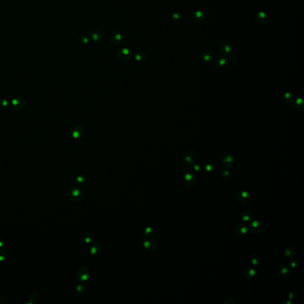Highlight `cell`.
I'll use <instances>...</instances> for the list:
<instances>
[{
    "mask_svg": "<svg viewBox=\"0 0 304 304\" xmlns=\"http://www.w3.org/2000/svg\"><path fill=\"white\" fill-rule=\"evenodd\" d=\"M83 192L81 189L77 187L74 186L70 188L68 191V197L69 198L74 201H78L81 200L83 197Z\"/></svg>",
    "mask_w": 304,
    "mask_h": 304,
    "instance_id": "cell-1",
    "label": "cell"
},
{
    "mask_svg": "<svg viewBox=\"0 0 304 304\" xmlns=\"http://www.w3.org/2000/svg\"><path fill=\"white\" fill-rule=\"evenodd\" d=\"M219 51L225 57H229L232 54L233 48L230 43L227 41H222L219 44Z\"/></svg>",
    "mask_w": 304,
    "mask_h": 304,
    "instance_id": "cell-2",
    "label": "cell"
},
{
    "mask_svg": "<svg viewBox=\"0 0 304 304\" xmlns=\"http://www.w3.org/2000/svg\"><path fill=\"white\" fill-rule=\"evenodd\" d=\"M91 37L95 43L100 42L105 37V33L103 29L100 28L93 29L91 34Z\"/></svg>",
    "mask_w": 304,
    "mask_h": 304,
    "instance_id": "cell-3",
    "label": "cell"
},
{
    "mask_svg": "<svg viewBox=\"0 0 304 304\" xmlns=\"http://www.w3.org/2000/svg\"><path fill=\"white\" fill-rule=\"evenodd\" d=\"M117 55L118 59L120 60L126 61L131 59L132 57V53L127 48H122L117 51Z\"/></svg>",
    "mask_w": 304,
    "mask_h": 304,
    "instance_id": "cell-4",
    "label": "cell"
},
{
    "mask_svg": "<svg viewBox=\"0 0 304 304\" xmlns=\"http://www.w3.org/2000/svg\"><path fill=\"white\" fill-rule=\"evenodd\" d=\"M242 274L243 276L245 277V279L251 280L256 276V271L254 267L251 266H248L245 268Z\"/></svg>",
    "mask_w": 304,
    "mask_h": 304,
    "instance_id": "cell-5",
    "label": "cell"
},
{
    "mask_svg": "<svg viewBox=\"0 0 304 304\" xmlns=\"http://www.w3.org/2000/svg\"><path fill=\"white\" fill-rule=\"evenodd\" d=\"M264 224L258 220H254L252 222L251 225H250V228H251V231L255 234L261 233L264 230Z\"/></svg>",
    "mask_w": 304,
    "mask_h": 304,
    "instance_id": "cell-6",
    "label": "cell"
},
{
    "mask_svg": "<svg viewBox=\"0 0 304 304\" xmlns=\"http://www.w3.org/2000/svg\"><path fill=\"white\" fill-rule=\"evenodd\" d=\"M76 276L80 281H86L88 279V270L86 267H81L77 272Z\"/></svg>",
    "mask_w": 304,
    "mask_h": 304,
    "instance_id": "cell-7",
    "label": "cell"
},
{
    "mask_svg": "<svg viewBox=\"0 0 304 304\" xmlns=\"http://www.w3.org/2000/svg\"><path fill=\"white\" fill-rule=\"evenodd\" d=\"M278 272L280 277L287 278L290 276V268L286 264H282L279 267Z\"/></svg>",
    "mask_w": 304,
    "mask_h": 304,
    "instance_id": "cell-8",
    "label": "cell"
},
{
    "mask_svg": "<svg viewBox=\"0 0 304 304\" xmlns=\"http://www.w3.org/2000/svg\"><path fill=\"white\" fill-rule=\"evenodd\" d=\"M71 133H72L73 137L75 139L79 140L83 136L84 130L83 128L80 126H75L73 127L72 130H71Z\"/></svg>",
    "mask_w": 304,
    "mask_h": 304,
    "instance_id": "cell-9",
    "label": "cell"
},
{
    "mask_svg": "<svg viewBox=\"0 0 304 304\" xmlns=\"http://www.w3.org/2000/svg\"><path fill=\"white\" fill-rule=\"evenodd\" d=\"M256 19L259 24H267L269 22V16L264 11H260L256 14Z\"/></svg>",
    "mask_w": 304,
    "mask_h": 304,
    "instance_id": "cell-10",
    "label": "cell"
},
{
    "mask_svg": "<svg viewBox=\"0 0 304 304\" xmlns=\"http://www.w3.org/2000/svg\"><path fill=\"white\" fill-rule=\"evenodd\" d=\"M121 39H122L121 34L118 31H114L111 34L110 41H111V44L114 45H118L120 43Z\"/></svg>",
    "mask_w": 304,
    "mask_h": 304,
    "instance_id": "cell-11",
    "label": "cell"
},
{
    "mask_svg": "<svg viewBox=\"0 0 304 304\" xmlns=\"http://www.w3.org/2000/svg\"><path fill=\"white\" fill-rule=\"evenodd\" d=\"M192 18L195 22L201 23L206 20V14L202 11H197L193 13Z\"/></svg>",
    "mask_w": 304,
    "mask_h": 304,
    "instance_id": "cell-12",
    "label": "cell"
},
{
    "mask_svg": "<svg viewBox=\"0 0 304 304\" xmlns=\"http://www.w3.org/2000/svg\"><path fill=\"white\" fill-rule=\"evenodd\" d=\"M238 200L241 203H246L250 201L251 199V196L246 191H242L238 193L237 195Z\"/></svg>",
    "mask_w": 304,
    "mask_h": 304,
    "instance_id": "cell-13",
    "label": "cell"
},
{
    "mask_svg": "<svg viewBox=\"0 0 304 304\" xmlns=\"http://www.w3.org/2000/svg\"><path fill=\"white\" fill-rule=\"evenodd\" d=\"M235 231L237 234L239 236H244L248 233V228L245 225L242 223H239L236 226Z\"/></svg>",
    "mask_w": 304,
    "mask_h": 304,
    "instance_id": "cell-14",
    "label": "cell"
},
{
    "mask_svg": "<svg viewBox=\"0 0 304 304\" xmlns=\"http://www.w3.org/2000/svg\"><path fill=\"white\" fill-rule=\"evenodd\" d=\"M234 158L231 154H226L223 157L222 163L226 166H230L233 165Z\"/></svg>",
    "mask_w": 304,
    "mask_h": 304,
    "instance_id": "cell-15",
    "label": "cell"
},
{
    "mask_svg": "<svg viewBox=\"0 0 304 304\" xmlns=\"http://www.w3.org/2000/svg\"><path fill=\"white\" fill-rule=\"evenodd\" d=\"M185 182L187 186H191L195 183V175L192 173H187L185 175Z\"/></svg>",
    "mask_w": 304,
    "mask_h": 304,
    "instance_id": "cell-16",
    "label": "cell"
},
{
    "mask_svg": "<svg viewBox=\"0 0 304 304\" xmlns=\"http://www.w3.org/2000/svg\"><path fill=\"white\" fill-rule=\"evenodd\" d=\"M100 249H101L100 244L99 242H94L91 247L90 252L92 255L96 256V255H98V254L100 253Z\"/></svg>",
    "mask_w": 304,
    "mask_h": 304,
    "instance_id": "cell-17",
    "label": "cell"
},
{
    "mask_svg": "<svg viewBox=\"0 0 304 304\" xmlns=\"http://www.w3.org/2000/svg\"><path fill=\"white\" fill-rule=\"evenodd\" d=\"M214 65L216 67H220L225 66L227 63V59L226 58V57H218L215 60H214Z\"/></svg>",
    "mask_w": 304,
    "mask_h": 304,
    "instance_id": "cell-18",
    "label": "cell"
},
{
    "mask_svg": "<svg viewBox=\"0 0 304 304\" xmlns=\"http://www.w3.org/2000/svg\"><path fill=\"white\" fill-rule=\"evenodd\" d=\"M213 58V53L210 50H207L203 54V60L205 62H210Z\"/></svg>",
    "mask_w": 304,
    "mask_h": 304,
    "instance_id": "cell-19",
    "label": "cell"
},
{
    "mask_svg": "<svg viewBox=\"0 0 304 304\" xmlns=\"http://www.w3.org/2000/svg\"><path fill=\"white\" fill-rule=\"evenodd\" d=\"M144 245H145V247L147 249L149 250V251H153L155 247L156 246L154 242L152 241L151 239H146L144 242Z\"/></svg>",
    "mask_w": 304,
    "mask_h": 304,
    "instance_id": "cell-20",
    "label": "cell"
},
{
    "mask_svg": "<svg viewBox=\"0 0 304 304\" xmlns=\"http://www.w3.org/2000/svg\"><path fill=\"white\" fill-rule=\"evenodd\" d=\"M135 59L138 61H143L146 58V54L144 52L141 51H138L134 53Z\"/></svg>",
    "mask_w": 304,
    "mask_h": 304,
    "instance_id": "cell-21",
    "label": "cell"
},
{
    "mask_svg": "<svg viewBox=\"0 0 304 304\" xmlns=\"http://www.w3.org/2000/svg\"><path fill=\"white\" fill-rule=\"evenodd\" d=\"M292 95L289 92H284L282 95V100L284 103H289L292 100Z\"/></svg>",
    "mask_w": 304,
    "mask_h": 304,
    "instance_id": "cell-22",
    "label": "cell"
},
{
    "mask_svg": "<svg viewBox=\"0 0 304 304\" xmlns=\"http://www.w3.org/2000/svg\"><path fill=\"white\" fill-rule=\"evenodd\" d=\"M29 299L31 303H37L39 300V295L37 292H33L29 295Z\"/></svg>",
    "mask_w": 304,
    "mask_h": 304,
    "instance_id": "cell-23",
    "label": "cell"
},
{
    "mask_svg": "<svg viewBox=\"0 0 304 304\" xmlns=\"http://www.w3.org/2000/svg\"><path fill=\"white\" fill-rule=\"evenodd\" d=\"M295 253V249L292 246L288 247L284 251V255L287 258L292 257Z\"/></svg>",
    "mask_w": 304,
    "mask_h": 304,
    "instance_id": "cell-24",
    "label": "cell"
},
{
    "mask_svg": "<svg viewBox=\"0 0 304 304\" xmlns=\"http://www.w3.org/2000/svg\"><path fill=\"white\" fill-rule=\"evenodd\" d=\"M241 218L244 222H248L252 218V214L248 211H244L241 214Z\"/></svg>",
    "mask_w": 304,
    "mask_h": 304,
    "instance_id": "cell-25",
    "label": "cell"
},
{
    "mask_svg": "<svg viewBox=\"0 0 304 304\" xmlns=\"http://www.w3.org/2000/svg\"><path fill=\"white\" fill-rule=\"evenodd\" d=\"M81 239H82V241H84L85 243L88 244V243H91L92 242V241L93 240V237L91 234H84L82 235Z\"/></svg>",
    "mask_w": 304,
    "mask_h": 304,
    "instance_id": "cell-26",
    "label": "cell"
},
{
    "mask_svg": "<svg viewBox=\"0 0 304 304\" xmlns=\"http://www.w3.org/2000/svg\"><path fill=\"white\" fill-rule=\"evenodd\" d=\"M7 257V255L5 250L2 248H0V263H3L5 261Z\"/></svg>",
    "mask_w": 304,
    "mask_h": 304,
    "instance_id": "cell-27",
    "label": "cell"
},
{
    "mask_svg": "<svg viewBox=\"0 0 304 304\" xmlns=\"http://www.w3.org/2000/svg\"><path fill=\"white\" fill-rule=\"evenodd\" d=\"M261 261L260 257L257 255H254L251 257V263L253 265H258Z\"/></svg>",
    "mask_w": 304,
    "mask_h": 304,
    "instance_id": "cell-28",
    "label": "cell"
},
{
    "mask_svg": "<svg viewBox=\"0 0 304 304\" xmlns=\"http://www.w3.org/2000/svg\"><path fill=\"white\" fill-rule=\"evenodd\" d=\"M86 291V288L84 287V285L80 284L79 285L77 289H76V292L78 295H83L84 293V292Z\"/></svg>",
    "mask_w": 304,
    "mask_h": 304,
    "instance_id": "cell-29",
    "label": "cell"
},
{
    "mask_svg": "<svg viewBox=\"0 0 304 304\" xmlns=\"http://www.w3.org/2000/svg\"><path fill=\"white\" fill-rule=\"evenodd\" d=\"M214 165L213 164L211 163V162H207V163H206L205 165H204V169L205 170L208 172H211L213 169H214Z\"/></svg>",
    "mask_w": 304,
    "mask_h": 304,
    "instance_id": "cell-30",
    "label": "cell"
},
{
    "mask_svg": "<svg viewBox=\"0 0 304 304\" xmlns=\"http://www.w3.org/2000/svg\"><path fill=\"white\" fill-rule=\"evenodd\" d=\"M86 177L84 175H79L76 178V183L77 184H81L85 183L86 181Z\"/></svg>",
    "mask_w": 304,
    "mask_h": 304,
    "instance_id": "cell-31",
    "label": "cell"
},
{
    "mask_svg": "<svg viewBox=\"0 0 304 304\" xmlns=\"http://www.w3.org/2000/svg\"><path fill=\"white\" fill-rule=\"evenodd\" d=\"M172 19L175 22L180 23V21L181 20V16L180 15V14H179L178 13H175V14H173Z\"/></svg>",
    "mask_w": 304,
    "mask_h": 304,
    "instance_id": "cell-32",
    "label": "cell"
},
{
    "mask_svg": "<svg viewBox=\"0 0 304 304\" xmlns=\"http://www.w3.org/2000/svg\"><path fill=\"white\" fill-rule=\"evenodd\" d=\"M289 264L292 267H296L299 264V261L297 258H293L290 261Z\"/></svg>",
    "mask_w": 304,
    "mask_h": 304,
    "instance_id": "cell-33",
    "label": "cell"
},
{
    "mask_svg": "<svg viewBox=\"0 0 304 304\" xmlns=\"http://www.w3.org/2000/svg\"><path fill=\"white\" fill-rule=\"evenodd\" d=\"M302 100L300 99V98H298V99H296V100L295 101V103H294V106H295V108H297V107H300V106H302Z\"/></svg>",
    "mask_w": 304,
    "mask_h": 304,
    "instance_id": "cell-34",
    "label": "cell"
},
{
    "mask_svg": "<svg viewBox=\"0 0 304 304\" xmlns=\"http://www.w3.org/2000/svg\"><path fill=\"white\" fill-rule=\"evenodd\" d=\"M192 157H191V155H189V154L186 153V154H185V162H186L187 164H192Z\"/></svg>",
    "mask_w": 304,
    "mask_h": 304,
    "instance_id": "cell-35",
    "label": "cell"
},
{
    "mask_svg": "<svg viewBox=\"0 0 304 304\" xmlns=\"http://www.w3.org/2000/svg\"><path fill=\"white\" fill-rule=\"evenodd\" d=\"M153 229L152 227H147L146 229H145V236L146 237H149L150 235V234L152 235L153 233Z\"/></svg>",
    "mask_w": 304,
    "mask_h": 304,
    "instance_id": "cell-36",
    "label": "cell"
},
{
    "mask_svg": "<svg viewBox=\"0 0 304 304\" xmlns=\"http://www.w3.org/2000/svg\"><path fill=\"white\" fill-rule=\"evenodd\" d=\"M79 42L81 44H87L88 42V39L85 36H82L79 38Z\"/></svg>",
    "mask_w": 304,
    "mask_h": 304,
    "instance_id": "cell-37",
    "label": "cell"
},
{
    "mask_svg": "<svg viewBox=\"0 0 304 304\" xmlns=\"http://www.w3.org/2000/svg\"><path fill=\"white\" fill-rule=\"evenodd\" d=\"M221 174L223 177H227L229 176L230 172L227 169H223L221 172Z\"/></svg>",
    "mask_w": 304,
    "mask_h": 304,
    "instance_id": "cell-38",
    "label": "cell"
},
{
    "mask_svg": "<svg viewBox=\"0 0 304 304\" xmlns=\"http://www.w3.org/2000/svg\"><path fill=\"white\" fill-rule=\"evenodd\" d=\"M5 303V299L3 297V296L0 294V304H3Z\"/></svg>",
    "mask_w": 304,
    "mask_h": 304,
    "instance_id": "cell-39",
    "label": "cell"
},
{
    "mask_svg": "<svg viewBox=\"0 0 304 304\" xmlns=\"http://www.w3.org/2000/svg\"><path fill=\"white\" fill-rule=\"evenodd\" d=\"M4 246V241L3 240V239H1V238H0V248H3Z\"/></svg>",
    "mask_w": 304,
    "mask_h": 304,
    "instance_id": "cell-40",
    "label": "cell"
},
{
    "mask_svg": "<svg viewBox=\"0 0 304 304\" xmlns=\"http://www.w3.org/2000/svg\"><path fill=\"white\" fill-rule=\"evenodd\" d=\"M194 169H195L197 171H198L200 170V167H199V165H195V166H194Z\"/></svg>",
    "mask_w": 304,
    "mask_h": 304,
    "instance_id": "cell-41",
    "label": "cell"
}]
</instances>
